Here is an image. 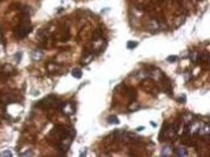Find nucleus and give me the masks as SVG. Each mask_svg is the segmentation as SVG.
Masks as SVG:
<instances>
[{
    "label": "nucleus",
    "instance_id": "1",
    "mask_svg": "<svg viewBox=\"0 0 210 157\" xmlns=\"http://www.w3.org/2000/svg\"><path fill=\"white\" fill-rule=\"evenodd\" d=\"M32 30L31 25L28 24V21L26 20L25 22H22L21 25H19L18 27H16L15 30V35L19 37V39H24V37H26L28 34H30V31Z\"/></svg>",
    "mask_w": 210,
    "mask_h": 157
},
{
    "label": "nucleus",
    "instance_id": "2",
    "mask_svg": "<svg viewBox=\"0 0 210 157\" xmlns=\"http://www.w3.org/2000/svg\"><path fill=\"white\" fill-rule=\"evenodd\" d=\"M61 110L63 111V114H65V115H72V114H74V111H76V106H74L73 103H63Z\"/></svg>",
    "mask_w": 210,
    "mask_h": 157
},
{
    "label": "nucleus",
    "instance_id": "3",
    "mask_svg": "<svg viewBox=\"0 0 210 157\" xmlns=\"http://www.w3.org/2000/svg\"><path fill=\"white\" fill-rule=\"evenodd\" d=\"M12 102H16L15 97L12 95V94H0V103H1L3 105H7Z\"/></svg>",
    "mask_w": 210,
    "mask_h": 157
},
{
    "label": "nucleus",
    "instance_id": "4",
    "mask_svg": "<svg viewBox=\"0 0 210 157\" xmlns=\"http://www.w3.org/2000/svg\"><path fill=\"white\" fill-rule=\"evenodd\" d=\"M148 76L153 78V81H156V82H159L163 78V74L159 69H153V71H151L150 73H148Z\"/></svg>",
    "mask_w": 210,
    "mask_h": 157
},
{
    "label": "nucleus",
    "instance_id": "5",
    "mask_svg": "<svg viewBox=\"0 0 210 157\" xmlns=\"http://www.w3.org/2000/svg\"><path fill=\"white\" fill-rule=\"evenodd\" d=\"M147 30L151 31V32L159 30V24L156 21V20H151V21L147 24Z\"/></svg>",
    "mask_w": 210,
    "mask_h": 157
},
{
    "label": "nucleus",
    "instance_id": "6",
    "mask_svg": "<svg viewBox=\"0 0 210 157\" xmlns=\"http://www.w3.org/2000/svg\"><path fill=\"white\" fill-rule=\"evenodd\" d=\"M42 57H43V51H41V49H35V51L31 52L32 61H40Z\"/></svg>",
    "mask_w": 210,
    "mask_h": 157
},
{
    "label": "nucleus",
    "instance_id": "7",
    "mask_svg": "<svg viewBox=\"0 0 210 157\" xmlns=\"http://www.w3.org/2000/svg\"><path fill=\"white\" fill-rule=\"evenodd\" d=\"M174 155H176V156H179V157L187 156V155H188L187 147H185V146H179V147H177L176 150H174Z\"/></svg>",
    "mask_w": 210,
    "mask_h": 157
},
{
    "label": "nucleus",
    "instance_id": "8",
    "mask_svg": "<svg viewBox=\"0 0 210 157\" xmlns=\"http://www.w3.org/2000/svg\"><path fill=\"white\" fill-rule=\"evenodd\" d=\"M93 60H94V55H93V53H86V55L83 57V60H82V64L86 66V64H89Z\"/></svg>",
    "mask_w": 210,
    "mask_h": 157
},
{
    "label": "nucleus",
    "instance_id": "9",
    "mask_svg": "<svg viewBox=\"0 0 210 157\" xmlns=\"http://www.w3.org/2000/svg\"><path fill=\"white\" fill-rule=\"evenodd\" d=\"M200 53L196 52V51H193L190 53V61L193 62V63H198V62H200Z\"/></svg>",
    "mask_w": 210,
    "mask_h": 157
},
{
    "label": "nucleus",
    "instance_id": "10",
    "mask_svg": "<svg viewBox=\"0 0 210 157\" xmlns=\"http://www.w3.org/2000/svg\"><path fill=\"white\" fill-rule=\"evenodd\" d=\"M15 73V69L11 67V66H5V67H4V71H3V74H5V78L6 77H9V76H11V74H14Z\"/></svg>",
    "mask_w": 210,
    "mask_h": 157
},
{
    "label": "nucleus",
    "instance_id": "11",
    "mask_svg": "<svg viewBox=\"0 0 210 157\" xmlns=\"http://www.w3.org/2000/svg\"><path fill=\"white\" fill-rule=\"evenodd\" d=\"M193 120H194V116H193L192 114H185L183 116V122L185 124V126L189 125V124H190Z\"/></svg>",
    "mask_w": 210,
    "mask_h": 157
},
{
    "label": "nucleus",
    "instance_id": "12",
    "mask_svg": "<svg viewBox=\"0 0 210 157\" xmlns=\"http://www.w3.org/2000/svg\"><path fill=\"white\" fill-rule=\"evenodd\" d=\"M172 155H173V148L171 146H166L162 150V156L168 157V156H172Z\"/></svg>",
    "mask_w": 210,
    "mask_h": 157
},
{
    "label": "nucleus",
    "instance_id": "13",
    "mask_svg": "<svg viewBox=\"0 0 210 157\" xmlns=\"http://www.w3.org/2000/svg\"><path fill=\"white\" fill-rule=\"evenodd\" d=\"M47 69L49 72H55L56 69H58V66H57L55 62H49V63L47 64Z\"/></svg>",
    "mask_w": 210,
    "mask_h": 157
},
{
    "label": "nucleus",
    "instance_id": "14",
    "mask_svg": "<svg viewBox=\"0 0 210 157\" xmlns=\"http://www.w3.org/2000/svg\"><path fill=\"white\" fill-rule=\"evenodd\" d=\"M108 121H109V124H116V125L120 122V120H119L117 116H115V115H114V116H109Z\"/></svg>",
    "mask_w": 210,
    "mask_h": 157
},
{
    "label": "nucleus",
    "instance_id": "15",
    "mask_svg": "<svg viewBox=\"0 0 210 157\" xmlns=\"http://www.w3.org/2000/svg\"><path fill=\"white\" fill-rule=\"evenodd\" d=\"M137 42H136V41H129V42H127V48L129 49H132V48H135V47H137Z\"/></svg>",
    "mask_w": 210,
    "mask_h": 157
},
{
    "label": "nucleus",
    "instance_id": "16",
    "mask_svg": "<svg viewBox=\"0 0 210 157\" xmlns=\"http://www.w3.org/2000/svg\"><path fill=\"white\" fill-rule=\"evenodd\" d=\"M72 76L74 78H78V79H79V78L82 77V71H79V69H74V71L72 72Z\"/></svg>",
    "mask_w": 210,
    "mask_h": 157
},
{
    "label": "nucleus",
    "instance_id": "17",
    "mask_svg": "<svg viewBox=\"0 0 210 157\" xmlns=\"http://www.w3.org/2000/svg\"><path fill=\"white\" fill-rule=\"evenodd\" d=\"M177 60H178V57H177V56H169V57H167V61H168V62H171V63H173V62H176Z\"/></svg>",
    "mask_w": 210,
    "mask_h": 157
},
{
    "label": "nucleus",
    "instance_id": "18",
    "mask_svg": "<svg viewBox=\"0 0 210 157\" xmlns=\"http://www.w3.org/2000/svg\"><path fill=\"white\" fill-rule=\"evenodd\" d=\"M138 108H140V105L137 104V103H135V104H131V105H130V110H131V111H134V110L138 109Z\"/></svg>",
    "mask_w": 210,
    "mask_h": 157
},
{
    "label": "nucleus",
    "instance_id": "19",
    "mask_svg": "<svg viewBox=\"0 0 210 157\" xmlns=\"http://www.w3.org/2000/svg\"><path fill=\"white\" fill-rule=\"evenodd\" d=\"M0 155H1L3 157H5V156H7V157H11V156H12V154H11L10 151H4V152H1V154H0Z\"/></svg>",
    "mask_w": 210,
    "mask_h": 157
},
{
    "label": "nucleus",
    "instance_id": "20",
    "mask_svg": "<svg viewBox=\"0 0 210 157\" xmlns=\"http://www.w3.org/2000/svg\"><path fill=\"white\" fill-rule=\"evenodd\" d=\"M185 99H187V97H185V95H182V97L179 98V102H180V103H185Z\"/></svg>",
    "mask_w": 210,
    "mask_h": 157
},
{
    "label": "nucleus",
    "instance_id": "21",
    "mask_svg": "<svg viewBox=\"0 0 210 157\" xmlns=\"http://www.w3.org/2000/svg\"><path fill=\"white\" fill-rule=\"evenodd\" d=\"M20 58H21V53H18V55H16V62H20Z\"/></svg>",
    "mask_w": 210,
    "mask_h": 157
},
{
    "label": "nucleus",
    "instance_id": "22",
    "mask_svg": "<svg viewBox=\"0 0 210 157\" xmlns=\"http://www.w3.org/2000/svg\"><path fill=\"white\" fill-rule=\"evenodd\" d=\"M141 130H145V127H142V126H140V127H137V131H141Z\"/></svg>",
    "mask_w": 210,
    "mask_h": 157
},
{
    "label": "nucleus",
    "instance_id": "23",
    "mask_svg": "<svg viewBox=\"0 0 210 157\" xmlns=\"http://www.w3.org/2000/svg\"><path fill=\"white\" fill-rule=\"evenodd\" d=\"M0 49H1V47H0Z\"/></svg>",
    "mask_w": 210,
    "mask_h": 157
}]
</instances>
